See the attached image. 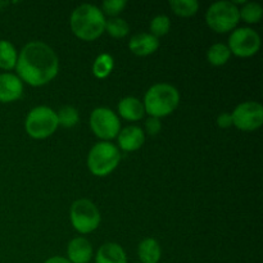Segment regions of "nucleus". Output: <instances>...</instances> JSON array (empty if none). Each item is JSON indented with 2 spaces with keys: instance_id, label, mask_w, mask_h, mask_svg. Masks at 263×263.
<instances>
[{
  "instance_id": "nucleus-1",
  "label": "nucleus",
  "mask_w": 263,
  "mask_h": 263,
  "mask_svg": "<svg viewBox=\"0 0 263 263\" xmlns=\"http://www.w3.org/2000/svg\"><path fill=\"white\" fill-rule=\"evenodd\" d=\"M15 68L21 81L23 80L32 86H43L58 73V57L48 44L31 41L21 50Z\"/></svg>"
},
{
  "instance_id": "nucleus-2",
  "label": "nucleus",
  "mask_w": 263,
  "mask_h": 263,
  "mask_svg": "<svg viewBox=\"0 0 263 263\" xmlns=\"http://www.w3.org/2000/svg\"><path fill=\"white\" fill-rule=\"evenodd\" d=\"M71 28L74 35L82 40H95L104 32V14L95 5H80L72 12Z\"/></svg>"
},
{
  "instance_id": "nucleus-3",
  "label": "nucleus",
  "mask_w": 263,
  "mask_h": 263,
  "mask_svg": "<svg viewBox=\"0 0 263 263\" xmlns=\"http://www.w3.org/2000/svg\"><path fill=\"white\" fill-rule=\"evenodd\" d=\"M180 95L176 87L170 84H156L146 91L144 109L152 117H166L177 108Z\"/></svg>"
},
{
  "instance_id": "nucleus-4",
  "label": "nucleus",
  "mask_w": 263,
  "mask_h": 263,
  "mask_svg": "<svg viewBox=\"0 0 263 263\" xmlns=\"http://www.w3.org/2000/svg\"><path fill=\"white\" fill-rule=\"evenodd\" d=\"M121 156L116 145L102 141L95 144L87 157V166L95 176H107L117 167Z\"/></svg>"
},
{
  "instance_id": "nucleus-5",
  "label": "nucleus",
  "mask_w": 263,
  "mask_h": 263,
  "mask_svg": "<svg viewBox=\"0 0 263 263\" xmlns=\"http://www.w3.org/2000/svg\"><path fill=\"white\" fill-rule=\"evenodd\" d=\"M58 127V117L51 108L41 105L28 113L26 118L25 128L28 135L33 139H45L54 134Z\"/></svg>"
},
{
  "instance_id": "nucleus-6",
  "label": "nucleus",
  "mask_w": 263,
  "mask_h": 263,
  "mask_svg": "<svg viewBox=\"0 0 263 263\" xmlns=\"http://www.w3.org/2000/svg\"><path fill=\"white\" fill-rule=\"evenodd\" d=\"M207 23L216 32H228L238 25L239 9L233 2L213 3L207 10Z\"/></svg>"
},
{
  "instance_id": "nucleus-7",
  "label": "nucleus",
  "mask_w": 263,
  "mask_h": 263,
  "mask_svg": "<svg viewBox=\"0 0 263 263\" xmlns=\"http://www.w3.org/2000/svg\"><path fill=\"white\" fill-rule=\"evenodd\" d=\"M71 222L81 234L94 231L100 223V213L97 205L89 199H79L71 205Z\"/></svg>"
},
{
  "instance_id": "nucleus-8",
  "label": "nucleus",
  "mask_w": 263,
  "mask_h": 263,
  "mask_svg": "<svg viewBox=\"0 0 263 263\" xmlns=\"http://www.w3.org/2000/svg\"><path fill=\"white\" fill-rule=\"evenodd\" d=\"M261 37L254 30L241 27L234 31L229 37V49L238 57H252L259 50Z\"/></svg>"
},
{
  "instance_id": "nucleus-9",
  "label": "nucleus",
  "mask_w": 263,
  "mask_h": 263,
  "mask_svg": "<svg viewBox=\"0 0 263 263\" xmlns=\"http://www.w3.org/2000/svg\"><path fill=\"white\" fill-rule=\"evenodd\" d=\"M90 126L95 135L104 140L116 138L120 133V120L108 108H97L90 116Z\"/></svg>"
},
{
  "instance_id": "nucleus-10",
  "label": "nucleus",
  "mask_w": 263,
  "mask_h": 263,
  "mask_svg": "<svg viewBox=\"0 0 263 263\" xmlns=\"http://www.w3.org/2000/svg\"><path fill=\"white\" fill-rule=\"evenodd\" d=\"M231 117L239 130L253 131L263 123V107L258 102L241 103L235 108Z\"/></svg>"
},
{
  "instance_id": "nucleus-11",
  "label": "nucleus",
  "mask_w": 263,
  "mask_h": 263,
  "mask_svg": "<svg viewBox=\"0 0 263 263\" xmlns=\"http://www.w3.org/2000/svg\"><path fill=\"white\" fill-rule=\"evenodd\" d=\"M23 92V84L13 73L0 74V102L9 103L20 99Z\"/></svg>"
},
{
  "instance_id": "nucleus-12",
  "label": "nucleus",
  "mask_w": 263,
  "mask_h": 263,
  "mask_svg": "<svg viewBox=\"0 0 263 263\" xmlns=\"http://www.w3.org/2000/svg\"><path fill=\"white\" fill-rule=\"evenodd\" d=\"M159 41L158 37L153 36L152 33H138L131 37L130 43H128V48L134 54L140 57L149 55L153 54L154 51L158 49Z\"/></svg>"
},
{
  "instance_id": "nucleus-13",
  "label": "nucleus",
  "mask_w": 263,
  "mask_h": 263,
  "mask_svg": "<svg viewBox=\"0 0 263 263\" xmlns=\"http://www.w3.org/2000/svg\"><path fill=\"white\" fill-rule=\"evenodd\" d=\"M118 135V144L120 148L126 152H134L141 148L145 140L143 130L138 126H127L123 130H121Z\"/></svg>"
},
{
  "instance_id": "nucleus-14",
  "label": "nucleus",
  "mask_w": 263,
  "mask_h": 263,
  "mask_svg": "<svg viewBox=\"0 0 263 263\" xmlns=\"http://www.w3.org/2000/svg\"><path fill=\"white\" fill-rule=\"evenodd\" d=\"M67 253H68L67 259L71 263H87L91 259L92 247L87 239L74 238L69 241Z\"/></svg>"
},
{
  "instance_id": "nucleus-15",
  "label": "nucleus",
  "mask_w": 263,
  "mask_h": 263,
  "mask_svg": "<svg viewBox=\"0 0 263 263\" xmlns=\"http://www.w3.org/2000/svg\"><path fill=\"white\" fill-rule=\"evenodd\" d=\"M95 263H127L126 253L116 243H105L98 251Z\"/></svg>"
},
{
  "instance_id": "nucleus-16",
  "label": "nucleus",
  "mask_w": 263,
  "mask_h": 263,
  "mask_svg": "<svg viewBox=\"0 0 263 263\" xmlns=\"http://www.w3.org/2000/svg\"><path fill=\"white\" fill-rule=\"evenodd\" d=\"M118 112L121 117H123L127 121H139L143 118L145 109L144 104L139 99L134 97L123 98L118 104Z\"/></svg>"
},
{
  "instance_id": "nucleus-17",
  "label": "nucleus",
  "mask_w": 263,
  "mask_h": 263,
  "mask_svg": "<svg viewBox=\"0 0 263 263\" xmlns=\"http://www.w3.org/2000/svg\"><path fill=\"white\" fill-rule=\"evenodd\" d=\"M138 254L141 263H158L161 258V247L154 239H145L139 244Z\"/></svg>"
},
{
  "instance_id": "nucleus-18",
  "label": "nucleus",
  "mask_w": 263,
  "mask_h": 263,
  "mask_svg": "<svg viewBox=\"0 0 263 263\" xmlns=\"http://www.w3.org/2000/svg\"><path fill=\"white\" fill-rule=\"evenodd\" d=\"M17 63V51L12 43L0 40V68L12 69Z\"/></svg>"
},
{
  "instance_id": "nucleus-19",
  "label": "nucleus",
  "mask_w": 263,
  "mask_h": 263,
  "mask_svg": "<svg viewBox=\"0 0 263 263\" xmlns=\"http://www.w3.org/2000/svg\"><path fill=\"white\" fill-rule=\"evenodd\" d=\"M230 55L231 51L229 49V46L221 43L211 46L207 53L208 62L211 64H213V66H222V64H225L230 59Z\"/></svg>"
},
{
  "instance_id": "nucleus-20",
  "label": "nucleus",
  "mask_w": 263,
  "mask_h": 263,
  "mask_svg": "<svg viewBox=\"0 0 263 263\" xmlns=\"http://www.w3.org/2000/svg\"><path fill=\"white\" fill-rule=\"evenodd\" d=\"M113 64H115V62H113V58L109 54H100L95 59L94 66H92V72H94V74L98 79H105L112 72Z\"/></svg>"
},
{
  "instance_id": "nucleus-21",
  "label": "nucleus",
  "mask_w": 263,
  "mask_h": 263,
  "mask_svg": "<svg viewBox=\"0 0 263 263\" xmlns=\"http://www.w3.org/2000/svg\"><path fill=\"white\" fill-rule=\"evenodd\" d=\"M104 30H107V32L109 33L110 36H113V37L121 39L125 37V36L127 35L128 31H130V26H128V23L126 22L123 18L113 17L109 18L108 21H105Z\"/></svg>"
},
{
  "instance_id": "nucleus-22",
  "label": "nucleus",
  "mask_w": 263,
  "mask_h": 263,
  "mask_svg": "<svg viewBox=\"0 0 263 263\" xmlns=\"http://www.w3.org/2000/svg\"><path fill=\"white\" fill-rule=\"evenodd\" d=\"M170 5L174 12L181 17H190L195 14L199 8V3L197 0H171Z\"/></svg>"
},
{
  "instance_id": "nucleus-23",
  "label": "nucleus",
  "mask_w": 263,
  "mask_h": 263,
  "mask_svg": "<svg viewBox=\"0 0 263 263\" xmlns=\"http://www.w3.org/2000/svg\"><path fill=\"white\" fill-rule=\"evenodd\" d=\"M263 8L258 3H247L241 9H239V17L243 18L247 23H257L261 21Z\"/></svg>"
},
{
  "instance_id": "nucleus-24",
  "label": "nucleus",
  "mask_w": 263,
  "mask_h": 263,
  "mask_svg": "<svg viewBox=\"0 0 263 263\" xmlns=\"http://www.w3.org/2000/svg\"><path fill=\"white\" fill-rule=\"evenodd\" d=\"M57 117H58V125L63 126V127H73L80 120L77 109L71 105L62 107L57 113Z\"/></svg>"
},
{
  "instance_id": "nucleus-25",
  "label": "nucleus",
  "mask_w": 263,
  "mask_h": 263,
  "mask_svg": "<svg viewBox=\"0 0 263 263\" xmlns=\"http://www.w3.org/2000/svg\"><path fill=\"white\" fill-rule=\"evenodd\" d=\"M170 18L164 14H159L154 17L151 22V31L153 36H163L170 31Z\"/></svg>"
},
{
  "instance_id": "nucleus-26",
  "label": "nucleus",
  "mask_w": 263,
  "mask_h": 263,
  "mask_svg": "<svg viewBox=\"0 0 263 263\" xmlns=\"http://www.w3.org/2000/svg\"><path fill=\"white\" fill-rule=\"evenodd\" d=\"M125 7V0H105V2L103 3V9H104L105 13L109 15L120 14Z\"/></svg>"
},
{
  "instance_id": "nucleus-27",
  "label": "nucleus",
  "mask_w": 263,
  "mask_h": 263,
  "mask_svg": "<svg viewBox=\"0 0 263 263\" xmlns=\"http://www.w3.org/2000/svg\"><path fill=\"white\" fill-rule=\"evenodd\" d=\"M145 127H146V131H148V134H151V135H156V134H158L159 130L162 128L161 121H159V118L157 117L148 118L145 122Z\"/></svg>"
},
{
  "instance_id": "nucleus-28",
  "label": "nucleus",
  "mask_w": 263,
  "mask_h": 263,
  "mask_svg": "<svg viewBox=\"0 0 263 263\" xmlns=\"http://www.w3.org/2000/svg\"><path fill=\"white\" fill-rule=\"evenodd\" d=\"M217 125L222 128H226L233 125V117H231L230 113H221L217 118Z\"/></svg>"
},
{
  "instance_id": "nucleus-29",
  "label": "nucleus",
  "mask_w": 263,
  "mask_h": 263,
  "mask_svg": "<svg viewBox=\"0 0 263 263\" xmlns=\"http://www.w3.org/2000/svg\"><path fill=\"white\" fill-rule=\"evenodd\" d=\"M44 263H71V262H69L67 258H64V257H51V258H49L48 261H45Z\"/></svg>"
},
{
  "instance_id": "nucleus-30",
  "label": "nucleus",
  "mask_w": 263,
  "mask_h": 263,
  "mask_svg": "<svg viewBox=\"0 0 263 263\" xmlns=\"http://www.w3.org/2000/svg\"><path fill=\"white\" fill-rule=\"evenodd\" d=\"M138 263H141V262H138Z\"/></svg>"
}]
</instances>
